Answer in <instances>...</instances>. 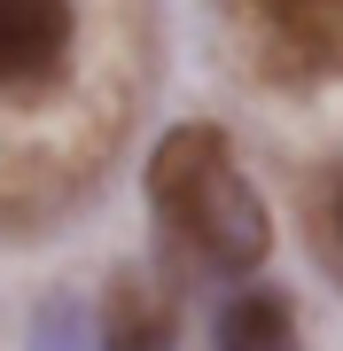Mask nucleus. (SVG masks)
Returning <instances> with one entry per match:
<instances>
[{
  "instance_id": "f257e3e1",
  "label": "nucleus",
  "mask_w": 343,
  "mask_h": 351,
  "mask_svg": "<svg viewBox=\"0 0 343 351\" xmlns=\"http://www.w3.org/2000/svg\"><path fill=\"white\" fill-rule=\"evenodd\" d=\"M149 203L164 234L211 274H257L273 250V219L218 125H172L149 156Z\"/></svg>"
},
{
  "instance_id": "f03ea898",
  "label": "nucleus",
  "mask_w": 343,
  "mask_h": 351,
  "mask_svg": "<svg viewBox=\"0 0 343 351\" xmlns=\"http://www.w3.org/2000/svg\"><path fill=\"white\" fill-rule=\"evenodd\" d=\"M266 63L296 78H343V0H234Z\"/></svg>"
},
{
  "instance_id": "7ed1b4c3",
  "label": "nucleus",
  "mask_w": 343,
  "mask_h": 351,
  "mask_svg": "<svg viewBox=\"0 0 343 351\" xmlns=\"http://www.w3.org/2000/svg\"><path fill=\"white\" fill-rule=\"evenodd\" d=\"M71 55V0H0V86H31Z\"/></svg>"
},
{
  "instance_id": "20e7f679",
  "label": "nucleus",
  "mask_w": 343,
  "mask_h": 351,
  "mask_svg": "<svg viewBox=\"0 0 343 351\" xmlns=\"http://www.w3.org/2000/svg\"><path fill=\"white\" fill-rule=\"evenodd\" d=\"M218 351H296L289 304L266 297V289H242L227 313H218Z\"/></svg>"
},
{
  "instance_id": "39448f33",
  "label": "nucleus",
  "mask_w": 343,
  "mask_h": 351,
  "mask_svg": "<svg viewBox=\"0 0 343 351\" xmlns=\"http://www.w3.org/2000/svg\"><path fill=\"white\" fill-rule=\"evenodd\" d=\"M164 343H172V304L156 289L125 281L110 297V351H164Z\"/></svg>"
},
{
  "instance_id": "423d86ee",
  "label": "nucleus",
  "mask_w": 343,
  "mask_h": 351,
  "mask_svg": "<svg viewBox=\"0 0 343 351\" xmlns=\"http://www.w3.org/2000/svg\"><path fill=\"white\" fill-rule=\"evenodd\" d=\"M335 226H343V195H335Z\"/></svg>"
}]
</instances>
